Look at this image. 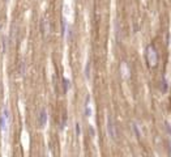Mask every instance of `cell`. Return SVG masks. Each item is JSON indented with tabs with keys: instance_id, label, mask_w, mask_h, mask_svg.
I'll return each instance as SVG.
<instances>
[{
	"instance_id": "3957f363",
	"label": "cell",
	"mask_w": 171,
	"mask_h": 157,
	"mask_svg": "<svg viewBox=\"0 0 171 157\" xmlns=\"http://www.w3.org/2000/svg\"><path fill=\"white\" fill-rule=\"evenodd\" d=\"M107 130H108L110 137L115 140L116 139V132H115V126H114V122H112L111 117H108V119H107Z\"/></svg>"
},
{
	"instance_id": "7a4b0ae2",
	"label": "cell",
	"mask_w": 171,
	"mask_h": 157,
	"mask_svg": "<svg viewBox=\"0 0 171 157\" xmlns=\"http://www.w3.org/2000/svg\"><path fill=\"white\" fill-rule=\"evenodd\" d=\"M8 121H9V113H8V109L4 107L3 114L0 115V130L4 134L7 132V128H8Z\"/></svg>"
},
{
	"instance_id": "6da1fadb",
	"label": "cell",
	"mask_w": 171,
	"mask_h": 157,
	"mask_svg": "<svg viewBox=\"0 0 171 157\" xmlns=\"http://www.w3.org/2000/svg\"><path fill=\"white\" fill-rule=\"evenodd\" d=\"M145 59H146V63L149 67H154L157 66L158 63V55H157V51H155V47L153 45H149L146 47V51H145Z\"/></svg>"
},
{
	"instance_id": "277c9868",
	"label": "cell",
	"mask_w": 171,
	"mask_h": 157,
	"mask_svg": "<svg viewBox=\"0 0 171 157\" xmlns=\"http://www.w3.org/2000/svg\"><path fill=\"white\" fill-rule=\"evenodd\" d=\"M38 123H39V126L41 127H44V125L47 123V113H46V110H41V113H39V121H38Z\"/></svg>"
},
{
	"instance_id": "5b68a950",
	"label": "cell",
	"mask_w": 171,
	"mask_h": 157,
	"mask_svg": "<svg viewBox=\"0 0 171 157\" xmlns=\"http://www.w3.org/2000/svg\"><path fill=\"white\" fill-rule=\"evenodd\" d=\"M20 69H21V75H24V73H25V64H24V62H21Z\"/></svg>"
}]
</instances>
